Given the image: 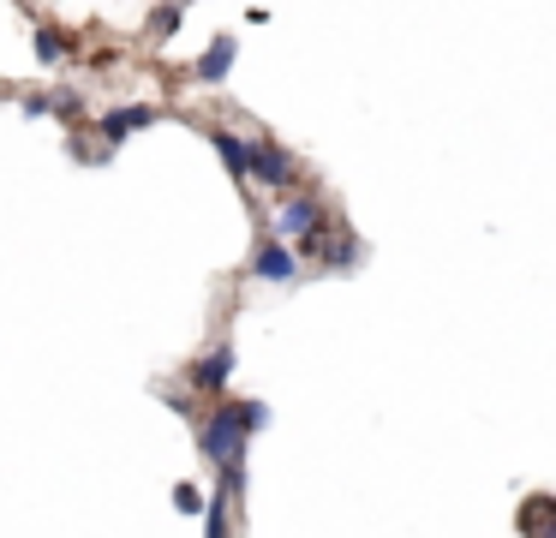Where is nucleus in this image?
I'll list each match as a JSON object with an SVG mask.
<instances>
[{
  "instance_id": "obj_1",
  "label": "nucleus",
  "mask_w": 556,
  "mask_h": 538,
  "mask_svg": "<svg viewBox=\"0 0 556 538\" xmlns=\"http://www.w3.org/2000/svg\"><path fill=\"white\" fill-rule=\"evenodd\" d=\"M264 425H269L264 401H222L216 413L204 418V430H198V449H204V461L222 473V497L228 502H240V490H245V442H252Z\"/></svg>"
},
{
  "instance_id": "obj_2",
  "label": "nucleus",
  "mask_w": 556,
  "mask_h": 538,
  "mask_svg": "<svg viewBox=\"0 0 556 538\" xmlns=\"http://www.w3.org/2000/svg\"><path fill=\"white\" fill-rule=\"evenodd\" d=\"M245 179H264V186H293V155L281 143L257 138L245 143Z\"/></svg>"
},
{
  "instance_id": "obj_3",
  "label": "nucleus",
  "mask_w": 556,
  "mask_h": 538,
  "mask_svg": "<svg viewBox=\"0 0 556 538\" xmlns=\"http://www.w3.org/2000/svg\"><path fill=\"white\" fill-rule=\"evenodd\" d=\"M252 275L257 281H293V275H300V258L288 251V239H264L257 258H252Z\"/></svg>"
},
{
  "instance_id": "obj_4",
  "label": "nucleus",
  "mask_w": 556,
  "mask_h": 538,
  "mask_svg": "<svg viewBox=\"0 0 556 538\" xmlns=\"http://www.w3.org/2000/svg\"><path fill=\"white\" fill-rule=\"evenodd\" d=\"M156 108L150 102H132V108H114V114H102V138L109 143H121V138H132V132H144V126H156Z\"/></svg>"
},
{
  "instance_id": "obj_5",
  "label": "nucleus",
  "mask_w": 556,
  "mask_h": 538,
  "mask_svg": "<svg viewBox=\"0 0 556 538\" xmlns=\"http://www.w3.org/2000/svg\"><path fill=\"white\" fill-rule=\"evenodd\" d=\"M228 377H233V347H228V341H222V347H210V353L192 365V383H198L204 395L228 389Z\"/></svg>"
},
{
  "instance_id": "obj_6",
  "label": "nucleus",
  "mask_w": 556,
  "mask_h": 538,
  "mask_svg": "<svg viewBox=\"0 0 556 538\" xmlns=\"http://www.w3.org/2000/svg\"><path fill=\"white\" fill-rule=\"evenodd\" d=\"M317 227H324V203H317V198L281 203V234H288V239H312Z\"/></svg>"
},
{
  "instance_id": "obj_7",
  "label": "nucleus",
  "mask_w": 556,
  "mask_h": 538,
  "mask_svg": "<svg viewBox=\"0 0 556 538\" xmlns=\"http://www.w3.org/2000/svg\"><path fill=\"white\" fill-rule=\"evenodd\" d=\"M233 54H240V42H233V36H216V42L204 48V60H198V84H222L233 72Z\"/></svg>"
},
{
  "instance_id": "obj_8",
  "label": "nucleus",
  "mask_w": 556,
  "mask_h": 538,
  "mask_svg": "<svg viewBox=\"0 0 556 538\" xmlns=\"http://www.w3.org/2000/svg\"><path fill=\"white\" fill-rule=\"evenodd\" d=\"M216 155H222V167H228L233 179H245V138H233V132H216Z\"/></svg>"
},
{
  "instance_id": "obj_9",
  "label": "nucleus",
  "mask_w": 556,
  "mask_h": 538,
  "mask_svg": "<svg viewBox=\"0 0 556 538\" xmlns=\"http://www.w3.org/2000/svg\"><path fill=\"white\" fill-rule=\"evenodd\" d=\"M204 526H210L204 538H233V526H228V497H222V490H216V497H204Z\"/></svg>"
},
{
  "instance_id": "obj_10",
  "label": "nucleus",
  "mask_w": 556,
  "mask_h": 538,
  "mask_svg": "<svg viewBox=\"0 0 556 538\" xmlns=\"http://www.w3.org/2000/svg\"><path fill=\"white\" fill-rule=\"evenodd\" d=\"M37 60H42V66H61V60H66V36L42 24V30H37Z\"/></svg>"
},
{
  "instance_id": "obj_11",
  "label": "nucleus",
  "mask_w": 556,
  "mask_h": 538,
  "mask_svg": "<svg viewBox=\"0 0 556 538\" xmlns=\"http://www.w3.org/2000/svg\"><path fill=\"white\" fill-rule=\"evenodd\" d=\"M174 509H180V514H204V490H198V485H174Z\"/></svg>"
},
{
  "instance_id": "obj_12",
  "label": "nucleus",
  "mask_w": 556,
  "mask_h": 538,
  "mask_svg": "<svg viewBox=\"0 0 556 538\" xmlns=\"http://www.w3.org/2000/svg\"><path fill=\"white\" fill-rule=\"evenodd\" d=\"M180 18H186V7H180V0H174V7H156V36L180 30Z\"/></svg>"
}]
</instances>
